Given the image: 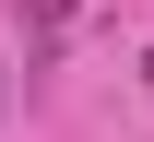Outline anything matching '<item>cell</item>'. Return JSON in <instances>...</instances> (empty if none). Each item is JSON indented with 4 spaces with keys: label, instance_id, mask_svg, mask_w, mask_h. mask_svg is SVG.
<instances>
[{
    "label": "cell",
    "instance_id": "obj_1",
    "mask_svg": "<svg viewBox=\"0 0 154 142\" xmlns=\"http://www.w3.org/2000/svg\"><path fill=\"white\" fill-rule=\"evenodd\" d=\"M24 24H36V36H59V24H71V0H24Z\"/></svg>",
    "mask_w": 154,
    "mask_h": 142
}]
</instances>
